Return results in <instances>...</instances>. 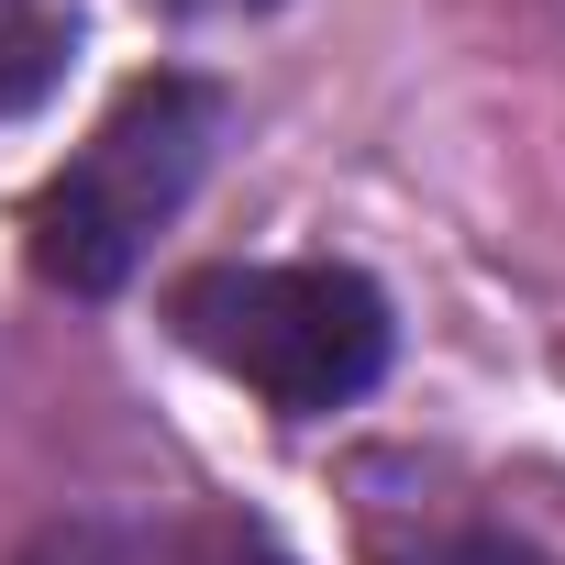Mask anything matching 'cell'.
<instances>
[{"label":"cell","mask_w":565,"mask_h":565,"mask_svg":"<svg viewBox=\"0 0 565 565\" xmlns=\"http://www.w3.org/2000/svg\"><path fill=\"white\" fill-rule=\"evenodd\" d=\"M178 543H189V565H300L289 543H266L255 521H189Z\"/></svg>","instance_id":"6"},{"label":"cell","mask_w":565,"mask_h":565,"mask_svg":"<svg viewBox=\"0 0 565 565\" xmlns=\"http://www.w3.org/2000/svg\"><path fill=\"white\" fill-rule=\"evenodd\" d=\"M178 12H200V0H178Z\"/></svg>","instance_id":"7"},{"label":"cell","mask_w":565,"mask_h":565,"mask_svg":"<svg viewBox=\"0 0 565 565\" xmlns=\"http://www.w3.org/2000/svg\"><path fill=\"white\" fill-rule=\"evenodd\" d=\"M167 322L200 366H222L233 388H255L289 422L355 411L399 344L377 277H355V266H200V277H178Z\"/></svg>","instance_id":"2"},{"label":"cell","mask_w":565,"mask_h":565,"mask_svg":"<svg viewBox=\"0 0 565 565\" xmlns=\"http://www.w3.org/2000/svg\"><path fill=\"white\" fill-rule=\"evenodd\" d=\"M377 565H554V554H532V543H510V532H488V521H444V532L388 543Z\"/></svg>","instance_id":"5"},{"label":"cell","mask_w":565,"mask_h":565,"mask_svg":"<svg viewBox=\"0 0 565 565\" xmlns=\"http://www.w3.org/2000/svg\"><path fill=\"white\" fill-rule=\"evenodd\" d=\"M67 56H78V34L56 0H0V122H23L67 78Z\"/></svg>","instance_id":"3"},{"label":"cell","mask_w":565,"mask_h":565,"mask_svg":"<svg viewBox=\"0 0 565 565\" xmlns=\"http://www.w3.org/2000/svg\"><path fill=\"white\" fill-rule=\"evenodd\" d=\"M23 565H189V543L178 532H134V521H67Z\"/></svg>","instance_id":"4"},{"label":"cell","mask_w":565,"mask_h":565,"mask_svg":"<svg viewBox=\"0 0 565 565\" xmlns=\"http://www.w3.org/2000/svg\"><path fill=\"white\" fill-rule=\"evenodd\" d=\"M222 122H233V100H222L211 78H189V67L134 78V89L100 111V134H89V145L34 189V211H23L34 277L67 289V300H111L122 277L156 255V233L189 211V189L211 178Z\"/></svg>","instance_id":"1"}]
</instances>
